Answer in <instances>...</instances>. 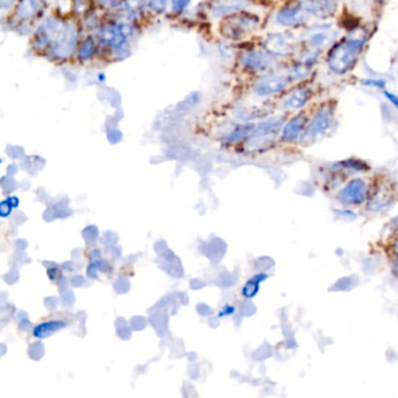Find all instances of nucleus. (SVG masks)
Returning <instances> with one entry per match:
<instances>
[{
	"instance_id": "22",
	"label": "nucleus",
	"mask_w": 398,
	"mask_h": 398,
	"mask_svg": "<svg viewBox=\"0 0 398 398\" xmlns=\"http://www.w3.org/2000/svg\"><path fill=\"white\" fill-rule=\"evenodd\" d=\"M267 278H268V276L264 274H259L252 277V279H250L245 285V291H243L245 297L252 298V297L257 295L258 290H259V284H261L262 281H264Z\"/></svg>"
},
{
	"instance_id": "8",
	"label": "nucleus",
	"mask_w": 398,
	"mask_h": 398,
	"mask_svg": "<svg viewBox=\"0 0 398 398\" xmlns=\"http://www.w3.org/2000/svg\"><path fill=\"white\" fill-rule=\"evenodd\" d=\"M238 64L247 73L262 75L277 67L278 57L263 47L249 48L240 54Z\"/></svg>"
},
{
	"instance_id": "15",
	"label": "nucleus",
	"mask_w": 398,
	"mask_h": 398,
	"mask_svg": "<svg viewBox=\"0 0 398 398\" xmlns=\"http://www.w3.org/2000/svg\"><path fill=\"white\" fill-rule=\"evenodd\" d=\"M45 0H18L14 17L19 23L33 21L44 13Z\"/></svg>"
},
{
	"instance_id": "17",
	"label": "nucleus",
	"mask_w": 398,
	"mask_h": 398,
	"mask_svg": "<svg viewBox=\"0 0 398 398\" xmlns=\"http://www.w3.org/2000/svg\"><path fill=\"white\" fill-rule=\"evenodd\" d=\"M98 50H100V46H98V39L93 35H89L81 41L75 55H76L77 60L84 64V62L93 60Z\"/></svg>"
},
{
	"instance_id": "4",
	"label": "nucleus",
	"mask_w": 398,
	"mask_h": 398,
	"mask_svg": "<svg viewBox=\"0 0 398 398\" xmlns=\"http://www.w3.org/2000/svg\"><path fill=\"white\" fill-rule=\"evenodd\" d=\"M261 18L257 14L247 10L238 11L223 18L221 33L228 40H243L249 34L257 30Z\"/></svg>"
},
{
	"instance_id": "20",
	"label": "nucleus",
	"mask_w": 398,
	"mask_h": 398,
	"mask_svg": "<svg viewBox=\"0 0 398 398\" xmlns=\"http://www.w3.org/2000/svg\"><path fill=\"white\" fill-rule=\"evenodd\" d=\"M298 52L297 60L301 61V62H304L311 67L317 66L322 55V52H320V50L313 49V48L308 47V46L300 48Z\"/></svg>"
},
{
	"instance_id": "10",
	"label": "nucleus",
	"mask_w": 398,
	"mask_h": 398,
	"mask_svg": "<svg viewBox=\"0 0 398 398\" xmlns=\"http://www.w3.org/2000/svg\"><path fill=\"white\" fill-rule=\"evenodd\" d=\"M310 17L306 0H288L278 10L274 21L285 28H298L308 24Z\"/></svg>"
},
{
	"instance_id": "23",
	"label": "nucleus",
	"mask_w": 398,
	"mask_h": 398,
	"mask_svg": "<svg viewBox=\"0 0 398 398\" xmlns=\"http://www.w3.org/2000/svg\"><path fill=\"white\" fill-rule=\"evenodd\" d=\"M94 0H73V10L78 17H88L91 13V5Z\"/></svg>"
},
{
	"instance_id": "14",
	"label": "nucleus",
	"mask_w": 398,
	"mask_h": 398,
	"mask_svg": "<svg viewBox=\"0 0 398 398\" xmlns=\"http://www.w3.org/2000/svg\"><path fill=\"white\" fill-rule=\"evenodd\" d=\"M308 115L305 112H298L293 115L288 121L285 122L284 127L281 129V141L285 143H295L303 137L308 124Z\"/></svg>"
},
{
	"instance_id": "3",
	"label": "nucleus",
	"mask_w": 398,
	"mask_h": 398,
	"mask_svg": "<svg viewBox=\"0 0 398 398\" xmlns=\"http://www.w3.org/2000/svg\"><path fill=\"white\" fill-rule=\"evenodd\" d=\"M80 45V28L74 21H62L53 42L45 52V57L52 61H66L76 54Z\"/></svg>"
},
{
	"instance_id": "13",
	"label": "nucleus",
	"mask_w": 398,
	"mask_h": 398,
	"mask_svg": "<svg viewBox=\"0 0 398 398\" xmlns=\"http://www.w3.org/2000/svg\"><path fill=\"white\" fill-rule=\"evenodd\" d=\"M286 117L284 115H276L272 117L267 118L259 124L254 125V130L251 132V137L257 141H272L278 134H281V129L284 127Z\"/></svg>"
},
{
	"instance_id": "27",
	"label": "nucleus",
	"mask_w": 398,
	"mask_h": 398,
	"mask_svg": "<svg viewBox=\"0 0 398 398\" xmlns=\"http://www.w3.org/2000/svg\"><path fill=\"white\" fill-rule=\"evenodd\" d=\"M192 0H171L172 11L175 14H181L186 11Z\"/></svg>"
},
{
	"instance_id": "30",
	"label": "nucleus",
	"mask_w": 398,
	"mask_h": 398,
	"mask_svg": "<svg viewBox=\"0 0 398 398\" xmlns=\"http://www.w3.org/2000/svg\"><path fill=\"white\" fill-rule=\"evenodd\" d=\"M395 271H396V274H397V276H398V259H397V261H396Z\"/></svg>"
},
{
	"instance_id": "16",
	"label": "nucleus",
	"mask_w": 398,
	"mask_h": 398,
	"mask_svg": "<svg viewBox=\"0 0 398 398\" xmlns=\"http://www.w3.org/2000/svg\"><path fill=\"white\" fill-rule=\"evenodd\" d=\"M311 17L327 21L334 17L339 8V0H306Z\"/></svg>"
},
{
	"instance_id": "2",
	"label": "nucleus",
	"mask_w": 398,
	"mask_h": 398,
	"mask_svg": "<svg viewBox=\"0 0 398 398\" xmlns=\"http://www.w3.org/2000/svg\"><path fill=\"white\" fill-rule=\"evenodd\" d=\"M132 35L131 23L107 21L96 30V39L100 49L107 50L110 57L124 60L131 54L130 39Z\"/></svg>"
},
{
	"instance_id": "18",
	"label": "nucleus",
	"mask_w": 398,
	"mask_h": 398,
	"mask_svg": "<svg viewBox=\"0 0 398 398\" xmlns=\"http://www.w3.org/2000/svg\"><path fill=\"white\" fill-rule=\"evenodd\" d=\"M313 68L315 67H311L301 61L295 60L293 64L286 67V69H288V76L291 78L292 83L293 82L300 83L311 76Z\"/></svg>"
},
{
	"instance_id": "1",
	"label": "nucleus",
	"mask_w": 398,
	"mask_h": 398,
	"mask_svg": "<svg viewBox=\"0 0 398 398\" xmlns=\"http://www.w3.org/2000/svg\"><path fill=\"white\" fill-rule=\"evenodd\" d=\"M355 33L356 30L351 32L349 37L339 39L328 49L326 64L333 74L344 76L353 71L358 64L368 41V34Z\"/></svg>"
},
{
	"instance_id": "31",
	"label": "nucleus",
	"mask_w": 398,
	"mask_h": 398,
	"mask_svg": "<svg viewBox=\"0 0 398 398\" xmlns=\"http://www.w3.org/2000/svg\"><path fill=\"white\" fill-rule=\"evenodd\" d=\"M378 4H385L388 3V0H377Z\"/></svg>"
},
{
	"instance_id": "24",
	"label": "nucleus",
	"mask_w": 398,
	"mask_h": 398,
	"mask_svg": "<svg viewBox=\"0 0 398 398\" xmlns=\"http://www.w3.org/2000/svg\"><path fill=\"white\" fill-rule=\"evenodd\" d=\"M362 87L369 88V89H382L385 90L387 87V81L383 78H375V77H365L360 80Z\"/></svg>"
},
{
	"instance_id": "6",
	"label": "nucleus",
	"mask_w": 398,
	"mask_h": 398,
	"mask_svg": "<svg viewBox=\"0 0 398 398\" xmlns=\"http://www.w3.org/2000/svg\"><path fill=\"white\" fill-rule=\"evenodd\" d=\"M334 104L331 103V102L322 104L315 110L311 119L308 121V127H306V130H305L300 141L315 143V141L322 139L331 129L333 122H334Z\"/></svg>"
},
{
	"instance_id": "28",
	"label": "nucleus",
	"mask_w": 398,
	"mask_h": 398,
	"mask_svg": "<svg viewBox=\"0 0 398 398\" xmlns=\"http://www.w3.org/2000/svg\"><path fill=\"white\" fill-rule=\"evenodd\" d=\"M382 94L385 96V100H388L389 103L392 104V107L398 111V95L392 91L387 90V89H385Z\"/></svg>"
},
{
	"instance_id": "25",
	"label": "nucleus",
	"mask_w": 398,
	"mask_h": 398,
	"mask_svg": "<svg viewBox=\"0 0 398 398\" xmlns=\"http://www.w3.org/2000/svg\"><path fill=\"white\" fill-rule=\"evenodd\" d=\"M148 1V10L152 13L160 16L168 10V0H146Z\"/></svg>"
},
{
	"instance_id": "29",
	"label": "nucleus",
	"mask_w": 398,
	"mask_h": 398,
	"mask_svg": "<svg viewBox=\"0 0 398 398\" xmlns=\"http://www.w3.org/2000/svg\"><path fill=\"white\" fill-rule=\"evenodd\" d=\"M16 4H17V0H0V6L4 11L8 10Z\"/></svg>"
},
{
	"instance_id": "26",
	"label": "nucleus",
	"mask_w": 398,
	"mask_h": 398,
	"mask_svg": "<svg viewBox=\"0 0 398 398\" xmlns=\"http://www.w3.org/2000/svg\"><path fill=\"white\" fill-rule=\"evenodd\" d=\"M94 3L105 10H117L123 4V0H94Z\"/></svg>"
},
{
	"instance_id": "5",
	"label": "nucleus",
	"mask_w": 398,
	"mask_h": 398,
	"mask_svg": "<svg viewBox=\"0 0 398 398\" xmlns=\"http://www.w3.org/2000/svg\"><path fill=\"white\" fill-rule=\"evenodd\" d=\"M291 83L286 68L274 67L257 77L252 86V93L256 98H271L281 94Z\"/></svg>"
},
{
	"instance_id": "12",
	"label": "nucleus",
	"mask_w": 398,
	"mask_h": 398,
	"mask_svg": "<svg viewBox=\"0 0 398 398\" xmlns=\"http://www.w3.org/2000/svg\"><path fill=\"white\" fill-rule=\"evenodd\" d=\"M315 96L313 88L303 83L295 86L283 100L281 107L286 111H300L311 102Z\"/></svg>"
},
{
	"instance_id": "9",
	"label": "nucleus",
	"mask_w": 398,
	"mask_h": 398,
	"mask_svg": "<svg viewBox=\"0 0 398 398\" xmlns=\"http://www.w3.org/2000/svg\"><path fill=\"white\" fill-rule=\"evenodd\" d=\"M262 47L278 59L291 57L299 50V40L292 30L272 32L263 39Z\"/></svg>"
},
{
	"instance_id": "11",
	"label": "nucleus",
	"mask_w": 398,
	"mask_h": 398,
	"mask_svg": "<svg viewBox=\"0 0 398 398\" xmlns=\"http://www.w3.org/2000/svg\"><path fill=\"white\" fill-rule=\"evenodd\" d=\"M368 197L369 188L367 182L361 177H355L339 192L338 200L344 206L351 207L365 204Z\"/></svg>"
},
{
	"instance_id": "7",
	"label": "nucleus",
	"mask_w": 398,
	"mask_h": 398,
	"mask_svg": "<svg viewBox=\"0 0 398 398\" xmlns=\"http://www.w3.org/2000/svg\"><path fill=\"white\" fill-rule=\"evenodd\" d=\"M340 28L335 26L333 23H322L308 27L303 33L304 46L320 50L329 49L333 45L339 40Z\"/></svg>"
},
{
	"instance_id": "19",
	"label": "nucleus",
	"mask_w": 398,
	"mask_h": 398,
	"mask_svg": "<svg viewBox=\"0 0 398 398\" xmlns=\"http://www.w3.org/2000/svg\"><path fill=\"white\" fill-rule=\"evenodd\" d=\"M333 168H339V170L342 168V170L349 172H365L370 170V166L365 161L356 159V158H349V159L334 163Z\"/></svg>"
},
{
	"instance_id": "21",
	"label": "nucleus",
	"mask_w": 398,
	"mask_h": 398,
	"mask_svg": "<svg viewBox=\"0 0 398 398\" xmlns=\"http://www.w3.org/2000/svg\"><path fill=\"white\" fill-rule=\"evenodd\" d=\"M358 284V276H346V277L340 278L338 281H335L331 291H349L351 288H354Z\"/></svg>"
}]
</instances>
